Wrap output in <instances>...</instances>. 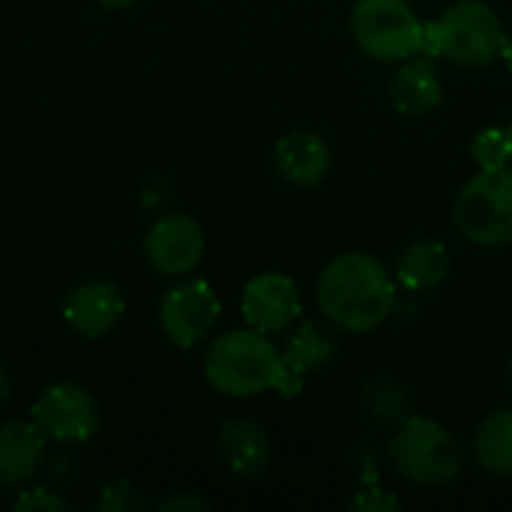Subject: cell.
Returning <instances> with one entry per match:
<instances>
[{
    "instance_id": "1",
    "label": "cell",
    "mask_w": 512,
    "mask_h": 512,
    "mask_svg": "<svg viewBox=\"0 0 512 512\" xmlns=\"http://www.w3.org/2000/svg\"><path fill=\"white\" fill-rule=\"evenodd\" d=\"M396 291L399 285L381 258L363 249H348L330 258L318 273L315 306L333 330L363 336L390 321Z\"/></svg>"
},
{
    "instance_id": "2",
    "label": "cell",
    "mask_w": 512,
    "mask_h": 512,
    "mask_svg": "<svg viewBox=\"0 0 512 512\" xmlns=\"http://www.w3.org/2000/svg\"><path fill=\"white\" fill-rule=\"evenodd\" d=\"M204 381L225 399H255L279 387L282 351L252 327L228 330L204 351Z\"/></svg>"
},
{
    "instance_id": "3",
    "label": "cell",
    "mask_w": 512,
    "mask_h": 512,
    "mask_svg": "<svg viewBox=\"0 0 512 512\" xmlns=\"http://www.w3.org/2000/svg\"><path fill=\"white\" fill-rule=\"evenodd\" d=\"M507 27L501 15L483 0H456L438 18L426 21L423 51L429 57H444L465 69H486L501 60Z\"/></svg>"
},
{
    "instance_id": "4",
    "label": "cell",
    "mask_w": 512,
    "mask_h": 512,
    "mask_svg": "<svg viewBox=\"0 0 512 512\" xmlns=\"http://www.w3.org/2000/svg\"><path fill=\"white\" fill-rule=\"evenodd\" d=\"M390 462L408 483L423 489H441L456 483L465 471V447L438 420L411 414L393 429Z\"/></svg>"
},
{
    "instance_id": "5",
    "label": "cell",
    "mask_w": 512,
    "mask_h": 512,
    "mask_svg": "<svg viewBox=\"0 0 512 512\" xmlns=\"http://www.w3.org/2000/svg\"><path fill=\"white\" fill-rule=\"evenodd\" d=\"M351 36L375 63H402L423 51L426 21L408 0H357L351 9Z\"/></svg>"
},
{
    "instance_id": "6",
    "label": "cell",
    "mask_w": 512,
    "mask_h": 512,
    "mask_svg": "<svg viewBox=\"0 0 512 512\" xmlns=\"http://www.w3.org/2000/svg\"><path fill=\"white\" fill-rule=\"evenodd\" d=\"M453 225L474 246H510L512 165L498 171H480L459 189L453 201Z\"/></svg>"
},
{
    "instance_id": "7",
    "label": "cell",
    "mask_w": 512,
    "mask_h": 512,
    "mask_svg": "<svg viewBox=\"0 0 512 512\" xmlns=\"http://www.w3.org/2000/svg\"><path fill=\"white\" fill-rule=\"evenodd\" d=\"M222 318V300L216 288L204 279L183 276L177 279L159 300V327L165 339L180 348L192 351L201 345Z\"/></svg>"
},
{
    "instance_id": "8",
    "label": "cell",
    "mask_w": 512,
    "mask_h": 512,
    "mask_svg": "<svg viewBox=\"0 0 512 512\" xmlns=\"http://www.w3.org/2000/svg\"><path fill=\"white\" fill-rule=\"evenodd\" d=\"M30 420L48 435V441L87 444L99 432V405L81 384L57 381L33 399Z\"/></svg>"
},
{
    "instance_id": "9",
    "label": "cell",
    "mask_w": 512,
    "mask_h": 512,
    "mask_svg": "<svg viewBox=\"0 0 512 512\" xmlns=\"http://www.w3.org/2000/svg\"><path fill=\"white\" fill-rule=\"evenodd\" d=\"M144 255L150 267L168 279H183L198 270L207 252L204 228L189 213H165L144 234Z\"/></svg>"
},
{
    "instance_id": "10",
    "label": "cell",
    "mask_w": 512,
    "mask_h": 512,
    "mask_svg": "<svg viewBox=\"0 0 512 512\" xmlns=\"http://www.w3.org/2000/svg\"><path fill=\"white\" fill-rule=\"evenodd\" d=\"M240 312H243L246 327L264 336H282L300 321V312H303L300 288L291 276L279 270L258 273L243 288Z\"/></svg>"
},
{
    "instance_id": "11",
    "label": "cell",
    "mask_w": 512,
    "mask_h": 512,
    "mask_svg": "<svg viewBox=\"0 0 512 512\" xmlns=\"http://www.w3.org/2000/svg\"><path fill=\"white\" fill-rule=\"evenodd\" d=\"M126 315V297L111 279H84L63 300V321L81 339H105L120 327Z\"/></svg>"
},
{
    "instance_id": "12",
    "label": "cell",
    "mask_w": 512,
    "mask_h": 512,
    "mask_svg": "<svg viewBox=\"0 0 512 512\" xmlns=\"http://www.w3.org/2000/svg\"><path fill=\"white\" fill-rule=\"evenodd\" d=\"M339 354V342L330 333V327L318 321H297L288 330V342L282 348V378L276 393L291 399L300 396L306 378L327 372Z\"/></svg>"
},
{
    "instance_id": "13",
    "label": "cell",
    "mask_w": 512,
    "mask_h": 512,
    "mask_svg": "<svg viewBox=\"0 0 512 512\" xmlns=\"http://www.w3.org/2000/svg\"><path fill=\"white\" fill-rule=\"evenodd\" d=\"M273 165L279 177H285L291 186H321L330 174L333 153L327 138H321L312 129H288L276 147H273Z\"/></svg>"
},
{
    "instance_id": "14",
    "label": "cell",
    "mask_w": 512,
    "mask_h": 512,
    "mask_svg": "<svg viewBox=\"0 0 512 512\" xmlns=\"http://www.w3.org/2000/svg\"><path fill=\"white\" fill-rule=\"evenodd\" d=\"M48 435L33 420L0 423V492L24 489L45 465Z\"/></svg>"
},
{
    "instance_id": "15",
    "label": "cell",
    "mask_w": 512,
    "mask_h": 512,
    "mask_svg": "<svg viewBox=\"0 0 512 512\" xmlns=\"http://www.w3.org/2000/svg\"><path fill=\"white\" fill-rule=\"evenodd\" d=\"M390 102L405 117H423L444 102V75L435 57L414 54L399 63L390 81Z\"/></svg>"
},
{
    "instance_id": "16",
    "label": "cell",
    "mask_w": 512,
    "mask_h": 512,
    "mask_svg": "<svg viewBox=\"0 0 512 512\" xmlns=\"http://www.w3.org/2000/svg\"><path fill=\"white\" fill-rule=\"evenodd\" d=\"M216 447H219L225 468L243 480L261 477L273 459V441H270L267 429L249 417H234V420L222 423L219 435H216Z\"/></svg>"
},
{
    "instance_id": "17",
    "label": "cell",
    "mask_w": 512,
    "mask_h": 512,
    "mask_svg": "<svg viewBox=\"0 0 512 512\" xmlns=\"http://www.w3.org/2000/svg\"><path fill=\"white\" fill-rule=\"evenodd\" d=\"M450 267H453V261H450V252L441 240L417 237L399 252L396 267H393V279L408 294H432L447 282Z\"/></svg>"
},
{
    "instance_id": "18",
    "label": "cell",
    "mask_w": 512,
    "mask_h": 512,
    "mask_svg": "<svg viewBox=\"0 0 512 512\" xmlns=\"http://www.w3.org/2000/svg\"><path fill=\"white\" fill-rule=\"evenodd\" d=\"M471 453L480 471L492 477H512V408L492 411L474 432Z\"/></svg>"
},
{
    "instance_id": "19",
    "label": "cell",
    "mask_w": 512,
    "mask_h": 512,
    "mask_svg": "<svg viewBox=\"0 0 512 512\" xmlns=\"http://www.w3.org/2000/svg\"><path fill=\"white\" fill-rule=\"evenodd\" d=\"M360 405L363 411L369 414L372 423H381V426H399L402 420L411 417V396H408V387L390 375H375L363 384V393H360Z\"/></svg>"
},
{
    "instance_id": "20",
    "label": "cell",
    "mask_w": 512,
    "mask_h": 512,
    "mask_svg": "<svg viewBox=\"0 0 512 512\" xmlns=\"http://www.w3.org/2000/svg\"><path fill=\"white\" fill-rule=\"evenodd\" d=\"M471 159L480 171H498L512 165L510 135L507 126H486L471 138Z\"/></svg>"
},
{
    "instance_id": "21",
    "label": "cell",
    "mask_w": 512,
    "mask_h": 512,
    "mask_svg": "<svg viewBox=\"0 0 512 512\" xmlns=\"http://www.w3.org/2000/svg\"><path fill=\"white\" fill-rule=\"evenodd\" d=\"M96 507L102 512H132L144 507V498H141V489L132 480L117 477V480L102 486V492L96 498Z\"/></svg>"
},
{
    "instance_id": "22",
    "label": "cell",
    "mask_w": 512,
    "mask_h": 512,
    "mask_svg": "<svg viewBox=\"0 0 512 512\" xmlns=\"http://www.w3.org/2000/svg\"><path fill=\"white\" fill-rule=\"evenodd\" d=\"M12 510H45V512H54V510H72V504H69V498H63V495H57L54 489H45V486H24V489H18V495H15V501H12Z\"/></svg>"
},
{
    "instance_id": "23",
    "label": "cell",
    "mask_w": 512,
    "mask_h": 512,
    "mask_svg": "<svg viewBox=\"0 0 512 512\" xmlns=\"http://www.w3.org/2000/svg\"><path fill=\"white\" fill-rule=\"evenodd\" d=\"M351 510L360 512H390L402 510V501L396 495H390L378 480L375 483H363V489L357 492V498L351 501Z\"/></svg>"
},
{
    "instance_id": "24",
    "label": "cell",
    "mask_w": 512,
    "mask_h": 512,
    "mask_svg": "<svg viewBox=\"0 0 512 512\" xmlns=\"http://www.w3.org/2000/svg\"><path fill=\"white\" fill-rule=\"evenodd\" d=\"M159 510L171 512V510H210V504L198 495H171L159 504Z\"/></svg>"
},
{
    "instance_id": "25",
    "label": "cell",
    "mask_w": 512,
    "mask_h": 512,
    "mask_svg": "<svg viewBox=\"0 0 512 512\" xmlns=\"http://www.w3.org/2000/svg\"><path fill=\"white\" fill-rule=\"evenodd\" d=\"M9 396H12V381H9V375H6V369L0 366V408L9 402Z\"/></svg>"
},
{
    "instance_id": "26",
    "label": "cell",
    "mask_w": 512,
    "mask_h": 512,
    "mask_svg": "<svg viewBox=\"0 0 512 512\" xmlns=\"http://www.w3.org/2000/svg\"><path fill=\"white\" fill-rule=\"evenodd\" d=\"M96 6H102V9H108V12H117V9H129V6H135L138 0H93Z\"/></svg>"
},
{
    "instance_id": "27",
    "label": "cell",
    "mask_w": 512,
    "mask_h": 512,
    "mask_svg": "<svg viewBox=\"0 0 512 512\" xmlns=\"http://www.w3.org/2000/svg\"><path fill=\"white\" fill-rule=\"evenodd\" d=\"M501 63L507 66L512 72V36H507V42H504V51H501Z\"/></svg>"
},
{
    "instance_id": "28",
    "label": "cell",
    "mask_w": 512,
    "mask_h": 512,
    "mask_svg": "<svg viewBox=\"0 0 512 512\" xmlns=\"http://www.w3.org/2000/svg\"><path fill=\"white\" fill-rule=\"evenodd\" d=\"M507 135H510V150H512V120L507 123Z\"/></svg>"
},
{
    "instance_id": "29",
    "label": "cell",
    "mask_w": 512,
    "mask_h": 512,
    "mask_svg": "<svg viewBox=\"0 0 512 512\" xmlns=\"http://www.w3.org/2000/svg\"><path fill=\"white\" fill-rule=\"evenodd\" d=\"M507 375H510V381H512V360L507 363Z\"/></svg>"
}]
</instances>
